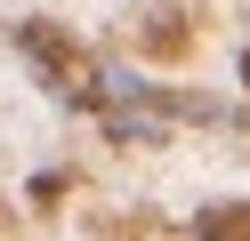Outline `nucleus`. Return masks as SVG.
Listing matches in <instances>:
<instances>
[{
    "instance_id": "obj_1",
    "label": "nucleus",
    "mask_w": 250,
    "mask_h": 241,
    "mask_svg": "<svg viewBox=\"0 0 250 241\" xmlns=\"http://www.w3.org/2000/svg\"><path fill=\"white\" fill-rule=\"evenodd\" d=\"M17 48L41 64V80H49L57 96H73V105L89 96V64H81V48H73L57 24H41V16H33V24H17Z\"/></svg>"
},
{
    "instance_id": "obj_2",
    "label": "nucleus",
    "mask_w": 250,
    "mask_h": 241,
    "mask_svg": "<svg viewBox=\"0 0 250 241\" xmlns=\"http://www.w3.org/2000/svg\"><path fill=\"white\" fill-rule=\"evenodd\" d=\"M194 241H250V201H210L194 217Z\"/></svg>"
},
{
    "instance_id": "obj_3",
    "label": "nucleus",
    "mask_w": 250,
    "mask_h": 241,
    "mask_svg": "<svg viewBox=\"0 0 250 241\" xmlns=\"http://www.w3.org/2000/svg\"><path fill=\"white\" fill-rule=\"evenodd\" d=\"M242 89H250V48H242Z\"/></svg>"
}]
</instances>
